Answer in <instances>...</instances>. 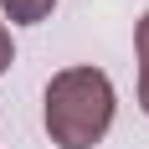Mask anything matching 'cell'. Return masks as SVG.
<instances>
[{"label": "cell", "mask_w": 149, "mask_h": 149, "mask_svg": "<svg viewBox=\"0 0 149 149\" xmlns=\"http://www.w3.org/2000/svg\"><path fill=\"white\" fill-rule=\"evenodd\" d=\"M118 93L103 67H62L41 93V123L57 149H98L113 129Z\"/></svg>", "instance_id": "6da1fadb"}, {"label": "cell", "mask_w": 149, "mask_h": 149, "mask_svg": "<svg viewBox=\"0 0 149 149\" xmlns=\"http://www.w3.org/2000/svg\"><path fill=\"white\" fill-rule=\"evenodd\" d=\"M0 10L10 26H41L46 15L57 10V0H0Z\"/></svg>", "instance_id": "7a4b0ae2"}, {"label": "cell", "mask_w": 149, "mask_h": 149, "mask_svg": "<svg viewBox=\"0 0 149 149\" xmlns=\"http://www.w3.org/2000/svg\"><path fill=\"white\" fill-rule=\"evenodd\" d=\"M134 52H139V108L149 118V10L139 15V26H134Z\"/></svg>", "instance_id": "3957f363"}, {"label": "cell", "mask_w": 149, "mask_h": 149, "mask_svg": "<svg viewBox=\"0 0 149 149\" xmlns=\"http://www.w3.org/2000/svg\"><path fill=\"white\" fill-rule=\"evenodd\" d=\"M10 62H15V41H10V31L0 26V72H10Z\"/></svg>", "instance_id": "277c9868"}]
</instances>
